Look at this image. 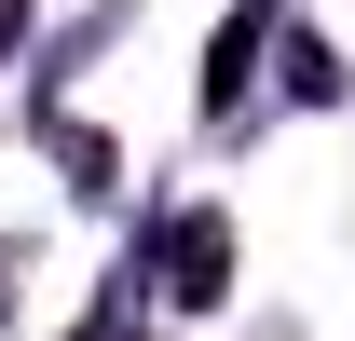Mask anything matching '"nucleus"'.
<instances>
[{"instance_id": "1", "label": "nucleus", "mask_w": 355, "mask_h": 341, "mask_svg": "<svg viewBox=\"0 0 355 341\" xmlns=\"http://www.w3.org/2000/svg\"><path fill=\"white\" fill-rule=\"evenodd\" d=\"M178 273H191V300H219V218H191V232H178Z\"/></svg>"}]
</instances>
